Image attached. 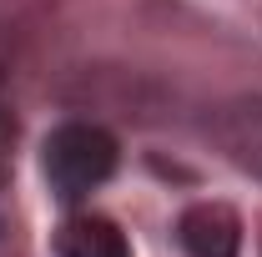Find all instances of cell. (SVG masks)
<instances>
[{
    "instance_id": "obj_1",
    "label": "cell",
    "mask_w": 262,
    "mask_h": 257,
    "mask_svg": "<svg viewBox=\"0 0 262 257\" xmlns=\"http://www.w3.org/2000/svg\"><path fill=\"white\" fill-rule=\"evenodd\" d=\"M121 161L116 136L96 121H61V126L46 136L40 146V166H46V182L61 202H81L91 197L101 182H111Z\"/></svg>"
},
{
    "instance_id": "obj_2",
    "label": "cell",
    "mask_w": 262,
    "mask_h": 257,
    "mask_svg": "<svg viewBox=\"0 0 262 257\" xmlns=\"http://www.w3.org/2000/svg\"><path fill=\"white\" fill-rule=\"evenodd\" d=\"M207 131H212V146L237 172L262 182V96H237L227 106H217Z\"/></svg>"
},
{
    "instance_id": "obj_3",
    "label": "cell",
    "mask_w": 262,
    "mask_h": 257,
    "mask_svg": "<svg viewBox=\"0 0 262 257\" xmlns=\"http://www.w3.org/2000/svg\"><path fill=\"white\" fill-rule=\"evenodd\" d=\"M187 257H237L242 252V217L227 202H192L177 222Z\"/></svg>"
},
{
    "instance_id": "obj_4",
    "label": "cell",
    "mask_w": 262,
    "mask_h": 257,
    "mask_svg": "<svg viewBox=\"0 0 262 257\" xmlns=\"http://www.w3.org/2000/svg\"><path fill=\"white\" fill-rule=\"evenodd\" d=\"M56 257H131V242L111 217L76 212L56 232Z\"/></svg>"
},
{
    "instance_id": "obj_5",
    "label": "cell",
    "mask_w": 262,
    "mask_h": 257,
    "mask_svg": "<svg viewBox=\"0 0 262 257\" xmlns=\"http://www.w3.org/2000/svg\"><path fill=\"white\" fill-rule=\"evenodd\" d=\"M10 146H15V111H10V81H5V61H0V182L10 172Z\"/></svg>"
}]
</instances>
